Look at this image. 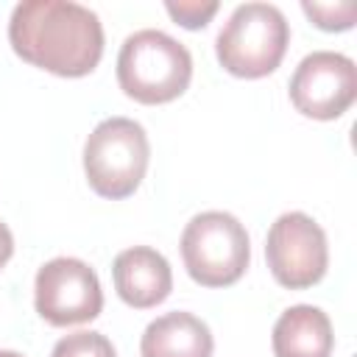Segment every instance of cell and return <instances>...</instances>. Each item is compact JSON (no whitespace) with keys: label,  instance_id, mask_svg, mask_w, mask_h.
Wrapping results in <instances>:
<instances>
[{"label":"cell","instance_id":"11","mask_svg":"<svg viewBox=\"0 0 357 357\" xmlns=\"http://www.w3.org/2000/svg\"><path fill=\"white\" fill-rule=\"evenodd\" d=\"M271 340L276 357H329L335 346L326 312L312 304H296L284 310L273 324Z\"/></svg>","mask_w":357,"mask_h":357},{"label":"cell","instance_id":"15","mask_svg":"<svg viewBox=\"0 0 357 357\" xmlns=\"http://www.w3.org/2000/svg\"><path fill=\"white\" fill-rule=\"evenodd\" d=\"M11 254H14V237H11V229L0 220V268H6Z\"/></svg>","mask_w":357,"mask_h":357},{"label":"cell","instance_id":"16","mask_svg":"<svg viewBox=\"0 0 357 357\" xmlns=\"http://www.w3.org/2000/svg\"><path fill=\"white\" fill-rule=\"evenodd\" d=\"M0 357H22V354H17V351H6V349H0Z\"/></svg>","mask_w":357,"mask_h":357},{"label":"cell","instance_id":"9","mask_svg":"<svg viewBox=\"0 0 357 357\" xmlns=\"http://www.w3.org/2000/svg\"><path fill=\"white\" fill-rule=\"evenodd\" d=\"M112 279L117 296L134 310L156 307L173 290L170 262L156 248L148 245H134L120 251L112 262Z\"/></svg>","mask_w":357,"mask_h":357},{"label":"cell","instance_id":"2","mask_svg":"<svg viewBox=\"0 0 357 357\" xmlns=\"http://www.w3.org/2000/svg\"><path fill=\"white\" fill-rule=\"evenodd\" d=\"M190 50L165 31H137L126 36L117 53V84L137 103H170L190 86Z\"/></svg>","mask_w":357,"mask_h":357},{"label":"cell","instance_id":"13","mask_svg":"<svg viewBox=\"0 0 357 357\" xmlns=\"http://www.w3.org/2000/svg\"><path fill=\"white\" fill-rule=\"evenodd\" d=\"M304 14L321 28V31H349L357 17L354 3H301Z\"/></svg>","mask_w":357,"mask_h":357},{"label":"cell","instance_id":"6","mask_svg":"<svg viewBox=\"0 0 357 357\" xmlns=\"http://www.w3.org/2000/svg\"><path fill=\"white\" fill-rule=\"evenodd\" d=\"M265 259L282 287L304 290L324 279L329 248L324 229L304 212L279 215L265 237Z\"/></svg>","mask_w":357,"mask_h":357},{"label":"cell","instance_id":"12","mask_svg":"<svg viewBox=\"0 0 357 357\" xmlns=\"http://www.w3.org/2000/svg\"><path fill=\"white\" fill-rule=\"evenodd\" d=\"M50 357H117V354H114V346H112V340L106 335L81 329V332L64 335L53 346Z\"/></svg>","mask_w":357,"mask_h":357},{"label":"cell","instance_id":"8","mask_svg":"<svg viewBox=\"0 0 357 357\" xmlns=\"http://www.w3.org/2000/svg\"><path fill=\"white\" fill-rule=\"evenodd\" d=\"M357 98V67L349 56L315 50L304 56L290 78L293 106L312 120L340 117Z\"/></svg>","mask_w":357,"mask_h":357},{"label":"cell","instance_id":"3","mask_svg":"<svg viewBox=\"0 0 357 357\" xmlns=\"http://www.w3.org/2000/svg\"><path fill=\"white\" fill-rule=\"evenodd\" d=\"M290 25L271 3H243L223 22L215 53L226 73L237 78L271 75L287 50Z\"/></svg>","mask_w":357,"mask_h":357},{"label":"cell","instance_id":"1","mask_svg":"<svg viewBox=\"0 0 357 357\" xmlns=\"http://www.w3.org/2000/svg\"><path fill=\"white\" fill-rule=\"evenodd\" d=\"M14 53L53 75H89L103 56V25L95 11L70 0H25L8 20Z\"/></svg>","mask_w":357,"mask_h":357},{"label":"cell","instance_id":"5","mask_svg":"<svg viewBox=\"0 0 357 357\" xmlns=\"http://www.w3.org/2000/svg\"><path fill=\"white\" fill-rule=\"evenodd\" d=\"M181 259L201 287H229L248 268V231L229 212H201L181 231Z\"/></svg>","mask_w":357,"mask_h":357},{"label":"cell","instance_id":"7","mask_svg":"<svg viewBox=\"0 0 357 357\" xmlns=\"http://www.w3.org/2000/svg\"><path fill=\"white\" fill-rule=\"evenodd\" d=\"M33 304L50 326H73L100 315L103 290L98 273L86 262L75 257H56L36 271Z\"/></svg>","mask_w":357,"mask_h":357},{"label":"cell","instance_id":"10","mask_svg":"<svg viewBox=\"0 0 357 357\" xmlns=\"http://www.w3.org/2000/svg\"><path fill=\"white\" fill-rule=\"evenodd\" d=\"M212 332L192 312H165L151 321L139 340L142 357H212Z\"/></svg>","mask_w":357,"mask_h":357},{"label":"cell","instance_id":"14","mask_svg":"<svg viewBox=\"0 0 357 357\" xmlns=\"http://www.w3.org/2000/svg\"><path fill=\"white\" fill-rule=\"evenodd\" d=\"M165 8L176 20V25L187 31H198L218 14L220 6L218 3H165Z\"/></svg>","mask_w":357,"mask_h":357},{"label":"cell","instance_id":"4","mask_svg":"<svg viewBox=\"0 0 357 357\" xmlns=\"http://www.w3.org/2000/svg\"><path fill=\"white\" fill-rule=\"evenodd\" d=\"M148 156L145 128L128 117H109L98 123L84 142V173L100 198L120 201L145 178Z\"/></svg>","mask_w":357,"mask_h":357}]
</instances>
